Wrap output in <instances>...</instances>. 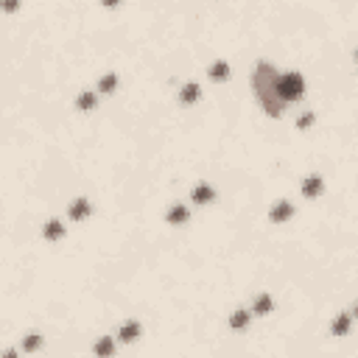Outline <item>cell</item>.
Here are the masks:
<instances>
[{
    "mask_svg": "<svg viewBox=\"0 0 358 358\" xmlns=\"http://www.w3.org/2000/svg\"><path fill=\"white\" fill-rule=\"evenodd\" d=\"M255 95L260 98V103H263L266 112L280 115L282 98H280V92H277V73H274L268 64H260L257 73H255Z\"/></svg>",
    "mask_w": 358,
    "mask_h": 358,
    "instance_id": "1",
    "label": "cell"
},
{
    "mask_svg": "<svg viewBox=\"0 0 358 358\" xmlns=\"http://www.w3.org/2000/svg\"><path fill=\"white\" fill-rule=\"evenodd\" d=\"M277 92H280L282 103L299 98V95H302V81H299V76H277Z\"/></svg>",
    "mask_w": 358,
    "mask_h": 358,
    "instance_id": "2",
    "label": "cell"
}]
</instances>
